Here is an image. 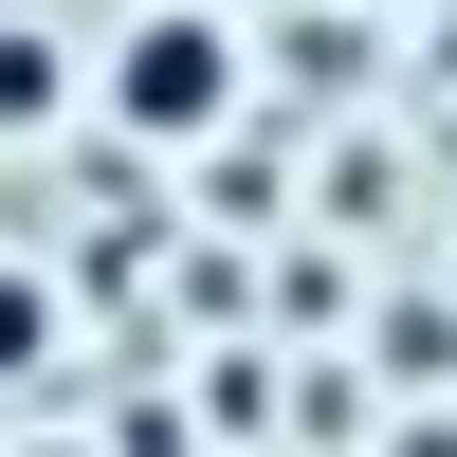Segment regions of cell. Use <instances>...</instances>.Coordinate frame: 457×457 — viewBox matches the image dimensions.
Instances as JSON below:
<instances>
[{
    "label": "cell",
    "mask_w": 457,
    "mask_h": 457,
    "mask_svg": "<svg viewBox=\"0 0 457 457\" xmlns=\"http://www.w3.org/2000/svg\"><path fill=\"white\" fill-rule=\"evenodd\" d=\"M55 348H73V312H55V275H0V385H37Z\"/></svg>",
    "instance_id": "obj_3"
},
{
    "label": "cell",
    "mask_w": 457,
    "mask_h": 457,
    "mask_svg": "<svg viewBox=\"0 0 457 457\" xmlns=\"http://www.w3.org/2000/svg\"><path fill=\"white\" fill-rule=\"evenodd\" d=\"M110 129L129 146H220L238 129V19H220V0H146L129 37H110Z\"/></svg>",
    "instance_id": "obj_1"
},
{
    "label": "cell",
    "mask_w": 457,
    "mask_h": 457,
    "mask_svg": "<svg viewBox=\"0 0 457 457\" xmlns=\"http://www.w3.org/2000/svg\"><path fill=\"white\" fill-rule=\"evenodd\" d=\"M55 92H73V37H19V19H0V129H55Z\"/></svg>",
    "instance_id": "obj_2"
}]
</instances>
